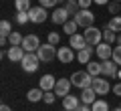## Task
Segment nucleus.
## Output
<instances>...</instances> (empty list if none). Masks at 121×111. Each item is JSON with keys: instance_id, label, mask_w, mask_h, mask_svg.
Listing matches in <instances>:
<instances>
[{"instance_id": "obj_33", "label": "nucleus", "mask_w": 121, "mask_h": 111, "mask_svg": "<svg viewBox=\"0 0 121 111\" xmlns=\"http://www.w3.org/2000/svg\"><path fill=\"white\" fill-rule=\"evenodd\" d=\"M107 8H109V12H111V14H117V12H119V8H121V2H115V0H113V2H109V4H107Z\"/></svg>"}, {"instance_id": "obj_20", "label": "nucleus", "mask_w": 121, "mask_h": 111, "mask_svg": "<svg viewBox=\"0 0 121 111\" xmlns=\"http://www.w3.org/2000/svg\"><path fill=\"white\" fill-rule=\"evenodd\" d=\"M43 97H44V91L40 89V87H36V89H28V93H26V99H28L30 103H39Z\"/></svg>"}, {"instance_id": "obj_43", "label": "nucleus", "mask_w": 121, "mask_h": 111, "mask_svg": "<svg viewBox=\"0 0 121 111\" xmlns=\"http://www.w3.org/2000/svg\"><path fill=\"white\" fill-rule=\"evenodd\" d=\"M69 2H77V4H79V0H69Z\"/></svg>"}, {"instance_id": "obj_46", "label": "nucleus", "mask_w": 121, "mask_h": 111, "mask_svg": "<svg viewBox=\"0 0 121 111\" xmlns=\"http://www.w3.org/2000/svg\"><path fill=\"white\" fill-rule=\"evenodd\" d=\"M119 107H121V105H119Z\"/></svg>"}, {"instance_id": "obj_7", "label": "nucleus", "mask_w": 121, "mask_h": 111, "mask_svg": "<svg viewBox=\"0 0 121 111\" xmlns=\"http://www.w3.org/2000/svg\"><path fill=\"white\" fill-rule=\"evenodd\" d=\"M91 87L97 91V95H107L109 89H113V87L109 85V77H95Z\"/></svg>"}, {"instance_id": "obj_24", "label": "nucleus", "mask_w": 121, "mask_h": 111, "mask_svg": "<svg viewBox=\"0 0 121 111\" xmlns=\"http://www.w3.org/2000/svg\"><path fill=\"white\" fill-rule=\"evenodd\" d=\"M22 40H24V36H22L20 32H10V36H8V43L12 44V47H18V44H22Z\"/></svg>"}, {"instance_id": "obj_14", "label": "nucleus", "mask_w": 121, "mask_h": 111, "mask_svg": "<svg viewBox=\"0 0 121 111\" xmlns=\"http://www.w3.org/2000/svg\"><path fill=\"white\" fill-rule=\"evenodd\" d=\"M69 16H71V14L67 12V8H65V6H60V8H55V12L51 14V20L55 22V24H65V22L69 20Z\"/></svg>"}, {"instance_id": "obj_10", "label": "nucleus", "mask_w": 121, "mask_h": 111, "mask_svg": "<svg viewBox=\"0 0 121 111\" xmlns=\"http://www.w3.org/2000/svg\"><path fill=\"white\" fill-rule=\"evenodd\" d=\"M56 59L60 61V63H73L75 61V51L73 47H59V51H56Z\"/></svg>"}, {"instance_id": "obj_32", "label": "nucleus", "mask_w": 121, "mask_h": 111, "mask_svg": "<svg viewBox=\"0 0 121 111\" xmlns=\"http://www.w3.org/2000/svg\"><path fill=\"white\" fill-rule=\"evenodd\" d=\"M113 61H115L117 65H121V44H117L115 49H113V57H111Z\"/></svg>"}, {"instance_id": "obj_31", "label": "nucleus", "mask_w": 121, "mask_h": 111, "mask_svg": "<svg viewBox=\"0 0 121 111\" xmlns=\"http://www.w3.org/2000/svg\"><path fill=\"white\" fill-rule=\"evenodd\" d=\"M44 103H48V105H51V103H55V99H56V93L55 91H44Z\"/></svg>"}, {"instance_id": "obj_29", "label": "nucleus", "mask_w": 121, "mask_h": 111, "mask_svg": "<svg viewBox=\"0 0 121 111\" xmlns=\"http://www.w3.org/2000/svg\"><path fill=\"white\" fill-rule=\"evenodd\" d=\"M47 43H51V44H59L60 43V34L59 32H48V36H47Z\"/></svg>"}, {"instance_id": "obj_19", "label": "nucleus", "mask_w": 121, "mask_h": 111, "mask_svg": "<svg viewBox=\"0 0 121 111\" xmlns=\"http://www.w3.org/2000/svg\"><path fill=\"white\" fill-rule=\"evenodd\" d=\"M87 73L93 75V77H99L101 73H103V65H101V61H89V63H87Z\"/></svg>"}, {"instance_id": "obj_1", "label": "nucleus", "mask_w": 121, "mask_h": 111, "mask_svg": "<svg viewBox=\"0 0 121 111\" xmlns=\"http://www.w3.org/2000/svg\"><path fill=\"white\" fill-rule=\"evenodd\" d=\"M93 75H89L87 71H75L73 75H71V83H73L75 87H79V89H87V87L93 85Z\"/></svg>"}, {"instance_id": "obj_28", "label": "nucleus", "mask_w": 121, "mask_h": 111, "mask_svg": "<svg viewBox=\"0 0 121 111\" xmlns=\"http://www.w3.org/2000/svg\"><path fill=\"white\" fill-rule=\"evenodd\" d=\"M65 8H67V12H69L71 16H75V14H77L79 10H81V8H79V4H77V2H69V0L65 2Z\"/></svg>"}, {"instance_id": "obj_34", "label": "nucleus", "mask_w": 121, "mask_h": 111, "mask_svg": "<svg viewBox=\"0 0 121 111\" xmlns=\"http://www.w3.org/2000/svg\"><path fill=\"white\" fill-rule=\"evenodd\" d=\"M39 4L44 6V8H52V6L59 4V0H39Z\"/></svg>"}, {"instance_id": "obj_25", "label": "nucleus", "mask_w": 121, "mask_h": 111, "mask_svg": "<svg viewBox=\"0 0 121 111\" xmlns=\"http://www.w3.org/2000/svg\"><path fill=\"white\" fill-rule=\"evenodd\" d=\"M107 26H109L111 30H115V32H121V16H113V18H109Z\"/></svg>"}, {"instance_id": "obj_18", "label": "nucleus", "mask_w": 121, "mask_h": 111, "mask_svg": "<svg viewBox=\"0 0 121 111\" xmlns=\"http://www.w3.org/2000/svg\"><path fill=\"white\" fill-rule=\"evenodd\" d=\"M93 49L95 47H91V44H87L85 49H81V51H77V61L83 65H87L91 61V55H93Z\"/></svg>"}, {"instance_id": "obj_11", "label": "nucleus", "mask_w": 121, "mask_h": 111, "mask_svg": "<svg viewBox=\"0 0 121 111\" xmlns=\"http://www.w3.org/2000/svg\"><path fill=\"white\" fill-rule=\"evenodd\" d=\"M71 87H73V83H71V79H59L55 85V93L56 97H67L71 91Z\"/></svg>"}, {"instance_id": "obj_9", "label": "nucleus", "mask_w": 121, "mask_h": 111, "mask_svg": "<svg viewBox=\"0 0 121 111\" xmlns=\"http://www.w3.org/2000/svg\"><path fill=\"white\" fill-rule=\"evenodd\" d=\"M101 65H103V73L101 75H105V77H109V79H113V77H117V73H119V65L115 63L113 59H107V61H101Z\"/></svg>"}, {"instance_id": "obj_40", "label": "nucleus", "mask_w": 121, "mask_h": 111, "mask_svg": "<svg viewBox=\"0 0 121 111\" xmlns=\"http://www.w3.org/2000/svg\"><path fill=\"white\" fill-rule=\"evenodd\" d=\"M117 44H121V32L117 34Z\"/></svg>"}, {"instance_id": "obj_16", "label": "nucleus", "mask_w": 121, "mask_h": 111, "mask_svg": "<svg viewBox=\"0 0 121 111\" xmlns=\"http://www.w3.org/2000/svg\"><path fill=\"white\" fill-rule=\"evenodd\" d=\"M55 85H56V79L52 75H43L39 79V87L43 91H55Z\"/></svg>"}, {"instance_id": "obj_13", "label": "nucleus", "mask_w": 121, "mask_h": 111, "mask_svg": "<svg viewBox=\"0 0 121 111\" xmlns=\"http://www.w3.org/2000/svg\"><path fill=\"white\" fill-rule=\"evenodd\" d=\"M79 107H81V97H77V95H67V97H63V109H69V111H77Z\"/></svg>"}, {"instance_id": "obj_36", "label": "nucleus", "mask_w": 121, "mask_h": 111, "mask_svg": "<svg viewBox=\"0 0 121 111\" xmlns=\"http://www.w3.org/2000/svg\"><path fill=\"white\" fill-rule=\"evenodd\" d=\"M93 0H79V8H89Z\"/></svg>"}, {"instance_id": "obj_22", "label": "nucleus", "mask_w": 121, "mask_h": 111, "mask_svg": "<svg viewBox=\"0 0 121 111\" xmlns=\"http://www.w3.org/2000/svg\"><path fill=\"white\" fill-rule=\"evenodd\" d=\"M14 8L16 12H28L32 6H30V0H14Z\"/></svg>"}, {"instance_id": "obj_4", "label": "nucleus", "mask_w": 121, "mask_h": 111, "mask_svg": "<svg viewBox=\"0 0 121 111\" xmlns=\"http://www.w3.org/2000/svg\"><path fill=\"white\" fill-rule=\"evenodd\" d=\"M56 51H59V49H56L55 44H51V43H44V44H40V47H39L36 55H39L40 63H51V61L56 57Z\"/></svg>"}, {"instance_id": "obj_6", "label": "nucleus", "mask_w": 121, "mask_h": 111, "mask_svg": "<svg viewBox=\"0 0 121 111\" xmlns=\"http://www.w3.org/2000/svg\"><path fill=\"white\" fill-rule=\"evenodd\" d=\"M28 16H30V22H35V24H43L44 20H47V8L44 6H35V8H30L28 10Z\"/></svg>"}, {"instance_id": "obj_37", "label": "nucleus", "mask_w": 121, "mask_h": 111, "mask_svg": "<svg viewBox=\"0 0 121 111\" xmlns=\"http://www.w3.org/2000/svg\"><path fill=\"white\" fill-rule=\"evenodd\" d=\"M77 111H93V109H91V105H85V103H81V107H79Z\"/></svg>"}, {"instance_id": "obj_35", "label": "nucleus", "mask_w": 121, "mask_h": 111, "mask_svg": "<svg viewBox=\"0 0 121 111\" xmlns=\"http://www.w3.org/2000/svg\"><path fill=\"white\" fill-rule=\"evenodd\" d=\"M111 91H113V93L117 95V97H121V83H115V85H113V89H111Z\"/></svg>"}, {"instance_id": "obj_27", "label": "nucleus", "mask_w": 121, "mask_h": 111, "mask_svg": "<svg viewBox=\"0 0 121 111\" xmlns=\"http://www.w3.org/2000/svg\"><path fill=\"white\" fill-rule=\"evenodd\" d=\"M10 32H12L10 22L8 20H2V22H0V36H10Z\"/></svg>"}, {"instance_id": "obj_8", "label": "nucleus", "mask_w": 121, "mask_h": 111, "mask_svg": "<svg viewBox=\"0 0 121 111\" xmlns=\"http://www.w3.org/2000/svg\"><path fill=\"white\" fill-rule=\"evenodd\" d=\"M20 47L24 49L26 53H36V51H39V47H40V40H39L36 34H26Z\"/></svg>"}, {"instance_id": "obj_2", "label": "nucleus", "mask_w": 121, "mask_h": 111, "mask_svg": "<svg viewBox=\"0 0 121 111\" xmlns=\"http://www.w3.org/2000/svg\"><path fill=\"white\" fill-rule=\"evenodd\" d=\"M95 18H97V16L91 12L89 8H81V10H79V12L73 16V20L77 22L79 26H83V28H89V26L95 24Z\"/></svg>"}, {"instance_id": "obj_15", "label": "nucleus", "mask_w": 121, "mask_h": 111, "mask_svg": "<svg viewBox=\"0 0 121 111\" xmlns=\"http://www.w3.org/2000/svg\"><path fill=\"white\" fill-rule=\"evenodd\" d=\"M97 91L93 89V87H87V89H81V103H85V105H93V103L97 101Z\"/></svg>"}, {"instance_id": "obj_44", "label": "nucleus", "mask_w": 121, "mask_h": 111, "mask_svg": "<svg viewBox=\"0 0 121 111\" xmlns=\"http://www.w3.org/2000/svg\"><path fill=\"white\" fill-rule=\"evenodd\" d=\"M115 2H121V0H115Z\"/></svg>"}, {"instance_id": "obj_38", "label": "nucleus", "mask_w": 121, "mask_h": 111, "mask_svg": "<svg viewBox=\"0 0 121 111\" xmlns=\"http://www.w3.org/2000/svg\"><path fill=\"white\" fill-rule=\"evenodd\" d=\"M95 4H99V6H105V4H109V0H93Z\"/></svg>"}, {"instance_id": "obj_41", "label": "nucleus", "mask_w": 121, "mask_h": 111, "mask_svg": "<svg viewBox=\"0 0 121 111\" xmlns=\"http://www.w3.org/2000/svg\"><path fill=\"white\" fill-rule=\"evenodd\" d=\"M117 79H121V69H119V73H117Z\"/></svg>"}, {"instance_id": "obj_26", "label": "nucleus", "mask_w": 121, "mask_h": 111, "mask_svg": "<svg viewBox=\"0 0 121 111\" xmlns=\"http://www.w3.org/2000/svg\"><path fill=\"white\" fill-rule=\"evenodd\" d=\"M91 109L93 111H109V103L103 101V99H97V101L91 105Z\"/></svg>"}, {"instance_id": "obj_42", "label": "nucleus", "mask_w": 121, "mask_h": 111, "mask_svg": "<svg viewBox=\"0 0 121 111\" xmlns=\"http://www.w3.org/2000/svg\"><path fill=\"white\" fill-rule=\"evenodd\" d=\"M111 111H121V107H117V109H111Z\"/></svg>"}, {"instance_id": "obj_23", "label": "nucleus", "mask_w": 121, "mask_h": 111, "mask_svg": "<svg viewBox=\"0 0 121 111\" xmlns=\"http://www.w3.org/2000/svg\"><path fill=\"white\" fill-rule=\"evenodd\" d=\"M77 26H79V24H77L75 20H67L65 24H63V32L71 36V34H75V32H77Z\"/></svg>"}, {"instance_id": "obj_45", "label": "nucleus", "mask_w": 121, "mask_h": 111, "mask_svg": "<svg viewBox=\"0 0 121 111\" xmlns=\"http://www.w3.org/2000/svg\"><path fill=\"white\" fill-rule=\"evenodd\" d=\"M63 111H69V109H63Z\"/></svg>"}, {"instance_id": "obj_3", "label": "nucleus", "mask_w": 121, "mask_h": 111, "mask_svg": "<svg viewBox=\"0 0 121 111\" xmlns=\"http://www.w3.org/2000/svg\"><path fill=\"white\" fill-rule=\"evenodd\" d=\"M83 36H85L87 44H91V47H97L99 43H103V30H101V28H97L95 24H93V26H89V28H85Z\"/></svg>"}, {"instance_id": "obj_21", "label": "nucleus", "mask_w": 121, "mask_h": 111, "mask_svg": "<svg viewBox=\"0 0 121 111\" xmlns=\"http://www.w3.org/2000/svg\"><path fill=\"white\" fill-rule=\"evenodd\" d=\"M103 43H109V44L117 43V34H115V30H111L107 24L103 26Z\"/></svg>"}, {"instance_id": "obj_30", "label": "nucleus", "mask_w": 121, "mask_h": 111, "mask_svg": "<svg viewBox=\"0 0 121 111\" xmlns=\"http://www.w3.org/2000/svg\"><path fill=\"white\" fill-rule=\"evenodd\" d=\"M14 18H16V22H18V24H26V22L30 20L28 12H16V16H14Z\"/></svg>"}, {"instance_id": "obj_17", "label": "nucleus", "mask_w": 121, "mask_h": 111, "mask_svg": "<svg viewBox=\"0 0 121 111\" xmlns=\"http://www.w3.org/2000/svg\"><path fill=\"white\" fill-rule=\"evenodd\" d=\"M69 47H73V49H77V51H81V49H85L87 47V40H85V36L83 34H71L69 36Z\"/></svg>"}, {"instance_id": "obj_5", "label": "nucleus", "mask_w": 121, "mask_h": 111, "mask_svg": "<svg viewBox=\"0 0 121 111\" xmlns=\"http://www.w3.org/2000/svg\"><path fill=\"white\" fill-rule=\"evenodd\" d=\"M39 63H40V59H39V55H36V53H26L24 59L20 61L22 71H24V73H35L36 69H39Z\"/></svg>"}, {"instance_id": "obj_39", "label": "nucleus", "mask_w": 121, "mask_h": 111, "mask_svg": "<svg viewBox=\"0 0 121 111\" xmlns=\"http://www.w3.org/2000/svg\"><path fill=\"white\" fill-rule=\"evenodd\" d=\"M0 111H12V109H10L8 105H2V107H0Z\"/></svg>"}, {"instance_id": "obj_12", "label": "nucleus", "mask_w": 121, "mask_h": 111, "mask_svg": "<svg viewBox=\"0 0 121 111\" xmlns=\"http://www.w3.org/2000/svg\"><path fill=\"white\" fill-rule=\"evenodd\" d=\"M95 53H97V57H99V61H107V59L113 57V49H111L109 43H99L95 47Z\"/></svg>"}]
</instances>
